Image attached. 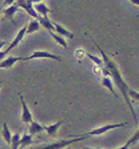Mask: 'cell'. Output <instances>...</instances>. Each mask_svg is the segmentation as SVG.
Instances as JSON below:
<instances>
[{
	"label": "cell",
	"instance_id": "6da1fadb",
	"mask_svg": "<svg viewBox=\"0 0 139 149\" xmlns=\"http://www.w3.org/2000/svg\"><path fill=\"white\" fill-rule=\"evenodd\" d=\"M92 41H94V44L96 45V47L98 48L99 52L101 54L102 61H104V66L108 69V71H109V74H110V76H111V78H113V80H114L115 85L118 87V89H119L121 95H122V97L125 98V101H126V104L128 105L129 109H130V111H131V115H133V119L137 120L136 112H135L133 106V104H131V100H130V97H129V93H128L130 88L128 87V85H127L126 82H125V80H124L122 76H121V74H120V70H119V68H118V66L116 65V62H115L110 57L106 55V52L101 49V47L96 42L95 40H92Z\"/></svg>",
	"mask_w": 139,
	"mask_h": 149
},
{
	"label": "cell",
	"instance_id": "7a4b0ae2",
	"mask_svg": "<svg viewBox=\"0 0 139 149\" xmlns=\"http://www.w3.org/2000/svg\"><path fill=\"white\" fill-rule=\"evenodd\" d=\"M89 136H86V135H82L81 137H77V138H72V139H63V140H58L56 143H48V145H42V146H39L38 148L36 149H63L69 145H72V143H79V141H82V140H86L88 139Z\"/></svg>",
	"mask_w": 139,
	"mask_h": 149
},
{
	"label": "cell",
	"instance_id": "3957f363",
	"mask_svg": "<svg viewBox=\"0 0 139 149\" xmlns=\"http://www.w3.org/2000/svg\"><path fill=\"white\" fill-rule=\"evenodd\" d=\"M32 59H52V60L61 61V57L56 56L54 54H50L48 51H44V50H38V51H35L31 56L24 57V60H32Z\"/></svg>",
	"mask_w": 139,
	"mask_h": 149
},
{
	"label": "cell",
	"instance_id": "277c9868",
	"mask_svg": "<svg viewBox=\"0 0 139 149\" xmlns=\"http://www.w3.org/2000/svg\"><path fill=\"white\" fill-rule=\"evenodd\" d=\"M127 123H121V124H115V125H106V126H102L100 128H96L94 130L89 131L87 134H85L86 136H99V135H102L107 131L111 130V129H116V128H121V127H125L127 126Z\"/></svg>",
	"mask_w": 139,
	"mask_h": 149
},
{
	"label": "cell",
	"instance_id": "5b68a950",
	"mask_svg": "<svg viewBox=\"0 0 139 149\" xmlns=\"http://www.w3.org/2000/svg\"><path fill=\"white\" fill-rule=\"evenodd\" d=\"M19 8H22L24 10H26L29 16H31L32 18L37 19L38 20L40 18V16H39L38 13H36V10H35V8H33V3L30 2L29 0H17V2H16Z\"/></svg>",
	"mask_w": 139,
	"mask_h": 149
},
{
	"label": "cell",
	"instance_id": "8992f818",
	"mask_svg": "<svg viewBox=\"0 0 139 149\" xmlns=\"http://www.w3.org/2000/svg\"><path fill=\"white\" fill-rule=\"evenodd\" d=\"M19 98H20V101H21V106H22V113H21V121L22 123H25V124H30L32 121V115L30 110H29V108H28V106L26 104L25 99H24V97H22V95L19 93Z\"/></svg>",
	"mask_w": 139,
	"mask_h": 149
},
{
	"label": "cell",
	"instance_id": "52a82bcc",
	"mask_svg": "<svg viewBox=\"0 0 139 149\" xmlns=\"http://www.w3.org/2000/svg\"><path fill=\"white\" fill-rule=\"evenodd\" d=\"M26 30H27V26H25L24 28H21L19 31H18V33H17V36L15 37V39H13V41H11V44L9 45V47L6 49V52L7 54H9L11 50L13 49V48H16L18 45L20 44V41L24 39V37H25L26 35Z\"/></svg>",
	"mask_w": 139,
	"mask_h": 149
},
{
	"label": "cell",
	"instance_id": "ba28073f",
	"mask_svg": "<svg viewBox=\"0 0 139 149\" xmlns=\"http://www.w3.org/2000/svg\"><path fill=\"white\" fill-rule=\"evenodd\" d=\"M20 60H24V57H13V56L7 57L3 60L0 61V69L13 68V66H15V63L20 61Z\"/></svg>",
	"mask_w": 139,
	"mask_h": 149
},
{
	"label": "cell",
	"instance_id": "9c48e42d",
	"mask_svg": "<svg viewBox=\"0 0 139 149\" xmlns=\"http://www.w3.org/2000/svg\"><path fill=\"white\" fill-rule=\"evenodd\" d=\"M54 30L56 31L58 35H60L61 37L69 38V39L74 38V33L72 32H70L69 30H67L66 28H63V26L58 25V24H54Z\"/></svg>",
	"mask_w": 139,
	"mask_h": 149
},
{
	"label": "cell",
	"instance_id": "30bf717a",
	"mask_svg": "<svg viewBox=\"0 0 139 149\" xmlns=\"http://www.w3.org/2000/svg\"><path fill=\"white\" fill-rule=\"evenodd\" d=\"M29 134L31 135V136H33V135H37V134H40V132H42V131L44 130V126H42V125H40L39 123H37V121H33L32 120L31 123L29 124Z\"/></svg>",
	"mask_w": 139,
	"mask_h": 149
},
{
	"label": "cell",
	"instance_id": "8fae6325",
	"mask_svg": "<svg viewBox=\"0 0 139 149\" xmlns=\"http://www.w3.org/2000/svg\"><path fill=\"white\" fill-rule=\"evenodd\" d=\"M33 8H35L36 13H38L40 17H47L48 13H50V9L46 6L44 3H42V2H39V3L33 5Z\"/></svg>",
	"mask_w": 139,
	"mask_h": 149
},
{
	"label": "cell",
	"instance_id": "7c38bea8",
	"mask_svg": "<svg viewBox=\"0 0 139 149\" xmlns=\"http://www.w3.org/2000/svg\"><path fill=\"white\" fill-rule=\"evenodd\" d=\"M18 9H19L18 5H17V3H13L11 6H9L8 8L3 9L2 13H3V15H5L6 18H9L10 20H13V16H15V13L18 11Z\"/></svg>",
	"mask_w": 139,
	"mask_h": 149
},
{
	"label": "cell",
	"instance_id": "4fadbf2b",
	"mask_svg": "<svg viewBox=\"0 0 139 149\" xmlns=\"http://www.w3.org/2000/svg\"><path fill=\"white\" fill-rule=\"evenodd\" d=\"M61 124H63V121H58V123L52 124L50 126H44V130L47 131V134L49 136H56V134H57L58 129L61 126Z\"/></svg>",
	"mask_w": 139,
	"mask_h": 149
},
{
	"label": "cell",
	"instance_id": "5bb4252c",
	"mask_svg": "<svg viewBox=\"0 0 139 149\" xmlns=\"http://www.w3.org/2000/svg\"><path fill=\"white\" fill-rule=\"evenodd\" d=\"M39 24L40 26H42L44 29H47L48 31H52L54 30V22H51L50 19L48 18V16L47 17H40L38 19Z\"/></svg>",
	"mask_w": 139,
	"mask_h": 149
},
{
	"label": "cell",
	"instance_id": "9a60e30c",
	"mask_svg": "<svg viewBox=\"0 0 139 149\" xmlns=\"http://www.w3.org/2000/svg\"><path fill=\"white\" fill-rule=\"evenodd\" d=\"M32 143H33V140H32V136L30 135V134L25 132V134H24V136L20 137V146L19 147L24 148V147H27V146H30Z\"/></svg>",
	"mask_w": 139,
	"mask_h": 149
},
{
	"label": "cell",
	"instance_id": "2e32d148",
	"mask_svg": "<svg viewBox=\"0 0 139 149\" xmlns=\"http://www.w3.org/2000/svg\"><path fill=\"white\" fill-rule=\"evenodd\" d=\"M40 24H39V21L37 19H33L31 20L28 26H27V30H26V33H32V32H35V31H37L40 29Z\"/></svg>",
	"mask_w": 139,
	"mask_h": 149
},
{
	"label": "cell",
	"instance_id": "e0dca14e",
	"mask_svg": "<svg viewBox=\"0 0 139 149\" xmlns=\"http://www.w3.org/2000/svg\"><path fill=\"white\" fill-rule=\"evenodd\" d=\"M101 85H102L104 87L108 88V89L111 91V93L114 95L116 98H119V97L117 96V93L115 91L114 85H113V81L110 80V78H108V77H104V78H102V81H101Z\"/></svg>",
	"mask_w": 139,
	"mask_h": 149
},
{
	"label": "cell",
	"instance_id": "ac0fdd59",
	"mask_svg": "<svg viewBox=\"0 0 139 149\" xmlns=\"http://www.w3.org/2000/svg\"><path fill=\"white\" fill-rule=\"evenodd\" d=\"M49 33L51 35V37L55 39V41H56L57 44H59L60 46H63V48H66V49H67L68 44L66 42V40L63 39V37H61V36H60V35H58V33H55L54 31H49Z\"/></svg>",
	"mask_w": 139,
	"mask_h": 149
},
{
	"label": "cell",
	"instance_id": "d6986e66",
	"mask_svg": "<svg viewBox=\"0 0 139 149\" xmlns=\"http://www.w3.org/2000/svg\"><path fill=\"white\" fill-rule=\"evenodd\" d=\"M1 135H2V137H3V139H5V141H6L7 143H10L13 135H11V132L9 130V128H8V126H7L6 123L3 124L2 130H1Z\"/></svg>",
	"mask_w": 139,
	"mask_h": 149
},
{
	"label": "cell",
	"instance_id": "ffe728a7",
	"mask_svg": "<svg viewBox=\"0 0 139 149\" xmlns=\"http://www.w3.org/2000/svg\"><path fill=\"white\" fill-rule=\"evenodd\" d=\"M20 135L18 132H16L15 135H13L11 137V141H10V145H11V148L13 149H18L20 146Z\"/></svg>",
	"mask_w": 139,
	"mask_h": 149
},
{
	"label": "cell",
	"instance_id": "44dd1931",
	"mask_svg": "<svg viewBox=\"0 0 139 149\" xmlns=\"http://www.w3.org/2000/svg\"><path fill=\"white\" fill-rule=\"evenodd\" d=\"M86 56L88 57L89 59H90L92 62H95L98 67H102V66H104V61H102V59L99 58V57L92 56V55H91V54H89V52H86Z\"/></svg>",
	"mask_w": 139,
	"mask_h": 149
},
{
	"label": "cell",
	"instance_id": "7402d4cb",
	"mask_svg": "<svg viewBox=\"0 0 139 149\" xmlns=\"http://www.w3.org/2000/svg\"><path fill=\"white\" fill-rule=\"evenodd\" d=\"M137 141H139V128H138V130L136 131L135 134H133V136L129 138V140L127 141L125 145H126L127 147H129L130 145H133V143H136Z\"/></svg>",
	"mask_w": 139,
	"mask_h": 149
},
{
	"label": "cell",
	"instance_id": "603a6c76",
	"mask_svg": "<svg viewBox=\"0 0 139 149\" xmlns=\"http://www.w3.org/2000/svg\"><path fill=\"white\" fill-rule=\"evenodd\" d=\"M129 93V97H130V98H133V100H136V101L139 102V93L135 91L133 89H129V93Z\"/></svg>",
	"mask_w": 139,
	"mask_h": 149
},
{
	"label": "cell",
	"instance_id": "cb8c5ba5",
	"mask_svg": "<svg viewBox=\"0 0 139 149\" xmlns=\"http://www.w3.org/2000/svg\"><path fill=\"white\" fill-rule=\"evenodd\" d=\"M101 68V72H102V74H104V77H108V76H110V74H109V71H108V69L105 67V66H102V67H100Z\"/></svg>",
	"mask_w": 139,
	"mask_h": 149
},
{
	"label": "cell",
	"instance_id": "d4e9b609",
	"mask_svg": "<svg viewBox=\"0 0 139 149\" xmlns=\"http://www.w3.org/2000/svg\"><path fill=\"white\" fill-rule=\"evenodd\" d=\"M16 0H5V2L2 3V7H6V6H11L13 3H15Z\"/></svg>",
	"mask_w": 139,
	"mask_h": 149
},
{
	"label": "cell",
	"instance_id": "484cf974",
	"mask_svg": "<svg viewBox=\"0 0 139 149\" xmlns=\"http://www.w3.org/2000/svg\"><path fill=\"white\" fill-rule=\"evenodd\" d=\"M7 55H8V54L6 52V50H0V61L3 60Z\"/></svg>",
	"mask_w": 139,
	"mask_h": 149
},
{
	"label": "cell",
	"instance_id": "4316f807",
	"mask_svg": "<svg viewBox=\"0 0 139 149\" xmlns=\"http://www.w3.org/2000/svg\"><path fill=\"white\" fill-rule=\"evenodd\" d=\"M6 44H7L6 41H0V50L2 49L5 46H6Z\"/></svg>",
	"mask_w": 139,
	"mask_h": 149
},
{
	"label": "cell",
	"instance_id": "83f0119b",
	"mask_svg": "<svg viewBox=\"0 0 139 149\" xmlns=\"http://www.w3.org/2000/svg\"><path fill=\"white\" fill-rule=\"evenodd\" d=\"M131 2H133V5H136V6H139V0H130Z\"/></svg>",
	"mask_w": 139,
	"mask_h": 149
},
{
	"label": "cell",
	"instance_id": "f1b7e54d",
	"mask_svg": "<svg viewBox=\"0 0 139 149\" xmlns=\"http://www.w3.org/2000/svg\"><path fill=\"white\" fill-rule=\"evenodd\" d=\"M2 10H3V7H2V6H0V13H2Z\"/></svg>",
	"mask_w": 139,
	"mask_h": 149
},
{
	"label": "cell",
	"instance_id": "f546056e",
	"mask_svg": "<svg viewBox=\"0 0 139 149\" xmlns=\"http://www.w3.org/2000/svg\"><path fill=\"white\" fill-rule=\"evenodd\" d=\"M2 87V81H0V88Z\"/></svg>",
	"mask_w": 139,
	"mask_h": 149
},
{
	"label": "cell",
	"instance_id": "4dcf8cb0",
	"mask_svg": "<svg viewBox=\"0 0 139 149\" xmlns=\"http://www.w3.org/2000/svg\"><path fill=\"white\" fill-rule=\"evenodd\" d=\"M83 149H94V148H89V147H87V148H83Z\"/></svg>",
	"mask_w": 139,
	"mask_h": 149
}]
</instances>
